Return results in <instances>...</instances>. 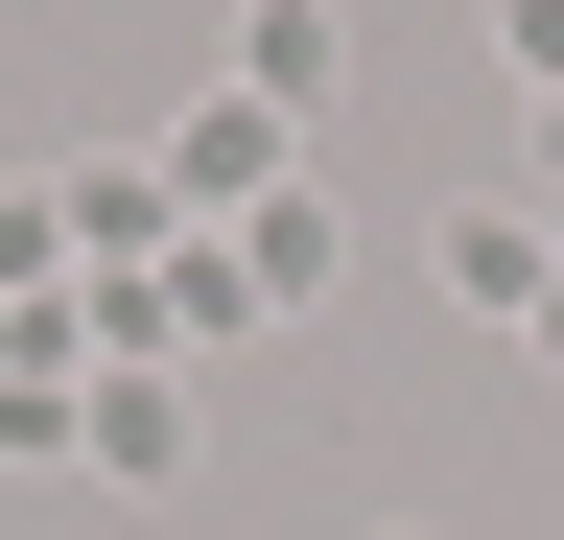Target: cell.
Returning a JSON list of instances; mask_svg holds the SVG:
<instances>
[{
	"label": "cell",
	"instance_id": "cell-4",
	"mask_svg": "<svg viewBox=\"0 0 564 540\" xmlns=\"http://www.w3.org/2000/svg\"><path fill=\"white\" fill-rule=\"evenodd\" d=\"M282 142H306V118H259V95H188V118H165V212H188V188L282 212Z\"/></svg>",
	"mask_w": 564,
	"mask_h": 540
},
{
	"label": "cell",
	"instance_id": "cell-7",
	"mask_svg": "<svg viewBox=\"0 0 564 540\" xmlns=\"http://www.w3.org/2000/svg\"><path fill=\"white\" fill-rule=\"evenodd\" d=\"M0 258H24V188H0Z\"/></svg>",
	"mask_w": 564,
	"mask_h": 540
},
{
	"label": "cell",
	"instance_id": "cell-1",
	"mask_svg": "<svg viewBox=\"0 0 564 540\" xmlns=\"http://www.w3.org/2000/svg\"><path fill=\"white\" fill-rule=\"evenodd\" d=\"M447 306H470V329H541V306H564V258H541L518 188H470V212H447Z\"/></svg>",
	"mask_w": 564,
	"mask_h": 540
},
{
	"label": "cell",
	"instance_id": "cell-8",
	"mask_svg": "<svg viewBox=\"0 0 564 540\" xmlns=\"http://www.w3.org/2000/svg\"><path fill=\"white\" fill-rule=\"evenodd\" d=\"M377 540H423V517H377Z\"/></svg>",
	"mask_w": 564,
	"mask_h": 540
},
{
	"label": "cell",
	"instance_id": "cell-3",
	"mask_svg": "<svg viewBox=\"0 0 564 540\" xmlns=\"http://www.w3.org/2000/svg\"><path fill=\"white\" fill-rule=\"evenodd\" d=\"M329 71H352V0H236V95L259 118H329Z\"/></svg>",
	"mask_w": 564,
	"mask_h": 540
},
{
	"label": "cell",
	"instance_id": "cell-2",
	"mask_svg": "<svg viewBox=\"0 0 564 540\" xmlns=\"http://www.w3.org/2000/svg\"><path fill=\"white\" fill-rule=\"evenodd\" d=\"M70 470H95V494H188V399L165 376H95L70 399Z\"/></svg>",
	"mask_w": 564,
	"mask_h": 540
},
{
	"label": "cell",
	"instance_id": "cell-6",
	"mask_svg": "<svg viewBox=\"0 0 564 540\" xmlns=\"http://www.w3.org/2000/svg\"><path fill=\"white\" fill-rule=\"evenodd\" d=\"M47 212H70V235H95V258H141V235H165V165H70V188H47Z\"/></svg>",
	"mask_w": 564,
	"mask_h": 540
},
{
	"label": "cell",
	"instance_id": "cell-5",
	"mask_svg": "<svg viewBox=\"0 0 564 540\" xmlns=\"http://www.w3.org/2000/svg\"><path fill=\"white\" fill-rule=\"evenodd\" d=\"M329 258H352V235L282 188V212H236V306H329Z\"/></svg>",
	"mask_w": 564,
	"mask_h": 540
}]
</instances>
